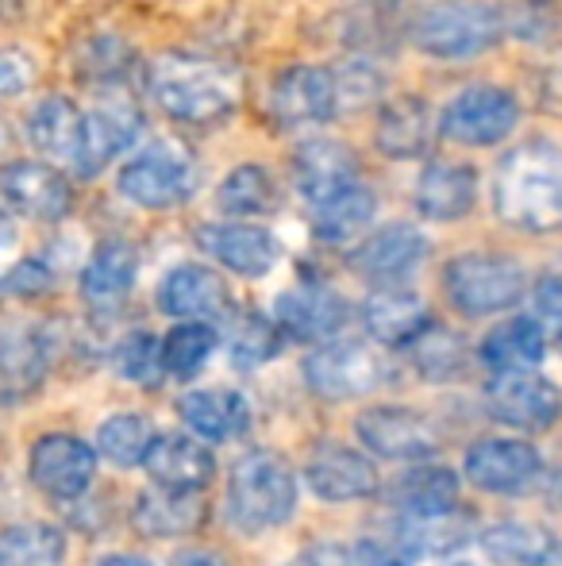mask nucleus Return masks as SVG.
<instances>
[{"label":"nucleus","mask_w":562,"mask_h":566,"mask_svg":"<svg viewBox=\"0 0 562 566\" xmlns=\"http://www.w3.org/2000/svg\"><path fill=\"white\" fill-rule=\"evenodd\" d=\"M409 358L424 381H455L466 370V343L443 324H427L421 336L409 343Z\"/></svg>","instance_id":"37"},{"label":"nucleus","mask_w":562,"mask_h":566,"mask_svg":"<svg viewBox=\"0 0 562 566\" xmlns=\"http://www.w3.org/2000/svg\"><path fill=\"white\" fill-rule=\"evenodd\" d=\"M354 432L367 443V451L382 454V459H393V462L427 459V454L439 448L435 424L421 409H409V405H374V409L359 412Z\"/></svg>","instance_id":"12"},{"label":"nucleus","mask_w":562,"mask_h":566,"mask_svg":"<svg viewBox=\"0 0 562 566\" xmlns=\"http://www.w3.org/2000/svg\"><path fill=\"white\" fill-rule=\"evenodd\" d=\"M305 482L328 505H347V501H362L378 493V470L362 451L347 448L339 440H324L308 451L305 462Z\"/></svg>","instance_id":"14"},{"label":"nucleus","mask_w":562,"mask_h":566,"mask_svg":"<svg viewBox=\"0 0 562 566\" xmlns=\"http://www.w3.org/2000/svg\"><path fill=\"white\" fill-rule=\"evenodd\" d=\"M35 77V66L23 51H0V101L20 97Z\"/></svg>","instance_id":"45"},{"label":"nucleus","mask_w":562,"mask_h":566,"mask_svg":"<svg viewBox=\"0 0 562 566\" xmlns=\"http://www.w3.org/2000/svg\"><path fill=\"white\" fill-rule=\"evenodd\" d=\"M28 139L39 155L54 158V163L77 166L82 158V139H85V116L77 113L74 101L66 97H46L28 113Z\"/></svg>","instance_id":"29"},{"label":"nucleus","mask_w":562,"mask_h":566,"mask_svg":"<svg viewBox=\"0 0 562 566\" xmlns=\"http://www.w3.org/2000/svg\"><path fill=\"white\" fill-rule=\"evenodd\" d=\"M520 124V105L501 85H470L439 116V132L466 147H497Z\"/></svg>","instance_id":"8"},{"label":"nucleus","mask_w":562,"mask_h":566,"mask_svg":"<svg viewBox=\"0 0 562 566\" xmlns=\"http://www.w3.org/2000/svg\"><path fill=\"white\" fill-rule=\"evenodd\" d=\"M536 321L543 332L562 336V274H548L536 282Z\"/></svg>","instance_id":"43"},{"label":"nucleus","mask_w":562,"mask_h":566,"mask_svg":"<svg viewBox=\"0 0 562 566\" xmlns=\"http://www.w3.org/2000/svg\"><path fill=\"white\" fill-rule=\"evenodd\" d=\"M142 467L155 478L158 490H173V493H197L216 478L212 451L201 440L181 432H158L155 448H150Z\"/></svg>","instance_id":"21"},{"label":"nucleus","mask_w":562,"mask_h":566,"mask_svg":"<svg viewBox=\"0 0 562 566\" xmlns=\"http://www.w3.org/2000/svg\"><path fill=\"white\" fill-rule=\"evenodd\" d=\"M393 501L413 521L450 516L458 513V474L450 467H439V462H421L393 482Z\"/></svg>","instance_id":"30"},{"label":"nucleus","mask_w":562,"mask_h":566,"mask_svg":"<svg viewBox=\"0 0 562 566\" xmlns=\"http://www.w3.org/2000/svg\"><path fill=\"white\" fill-rule=\"evenodd\" d=\"M12 239H15V228H12V220H8L4 212H0V254H4L8 247H12Z\"/></svg>","instance_id":"47"},{"label":"nucleus","mask_w":562,"mask_h":566,"mask_svg":"<svg viewBox=\"0 0 562 566\" xmlns=\"http://www.w3.org/2000/svg\"><path fill=\"white\" fill-rule=\"evenodd\" d=\"M466 482L486 493H528L543 474L540 451L528 440H478L466 451Z\"/></svg>","instance_id":"15"},{"label":"nucleus","mask_w":562,"mask_h":566,"mask_svg":"<svg viewBox=\"0 0 562 566\" xmlns=\"http://www.w3.org/2000/svg\"><path fill=\"white\" fill-rule=\"evenodd\" d=\"M8 147V127H4V119H0V150Z\"/></svg>","instance_id":"49"},{"label":"nucleus","mask_w":562,"mask_h":566,"mask_svg":"<svg viewBox=\"0 0 562 566\" xmlns=\"http://www.w3.org/2000/svg\"><path fill=\"white\" fill-rule=\"evenodd\" d=\"M489 417L517 432H548L562 417V389L536 370L494 374L486 386Z\"/></svg>","instance_id":"9"},{"label":"nucleus","mask_w":562,"mask_h":566,"mask_svg":"<svg viewBox=\"0 0 562 566\" xmlns=\"http://www.w3.org/2000/svg\"><path fill=\"white\" fill-rule=\"evenodd\" d=\"M150 101L178 124H216L240 105V74L224 62L162 54L147 66Z\"/></svg>","instance_id":"2"},{"label":"nucleus","mask_w":562,"mask_h":566,"mask_svg":"<svg viewBox=\"0 0 562 566\" xmlns=\"http://www.w3.org/2000/svg\"><path fill=\"white\" fill-rule=\"evenodd\" d=\"M435 113L424 97H393L382 105L378 113V127H374V143L385 158H424L435 143Z\"/></svg>","instance_id":"23"},{"label":"nucleus","mask_w":562,"mask_h":566,"mask_svg":"<svg viewBox=\"0 0 562 566\" xmlns=\"http://www.w3.org/2000/svg\"><path fill=\"white\" fill-rule=\"evenodd\" d=\"M173 566H227L220 555H209V552H189V555H178Z\"/></svg>","instance_id":"46"},{"label":"nucleus","mask_w":562,"mask_h":566,"mask_svg":"<svg viewBox=\"0 0 562 566\" xmlns=\"http://www.w3.org/2000/svg\"><path fill=\"white\" fill-rule=\"evenodd\" d=\"M158 308L181 324H209L232 308V293L216 270L181 262L158 285Z\"/></svg>","instance_id":"19"},{"label":"nucleus","mask_w":562,"mask_h":566,"mask_svg":"<svg viewBox=\"0 0 562 566\" xmlns=\"http://www.w3.org/2000/svg\"><path fill=\"white\" fill-rule=\"evenodd\" d=\"M274 324L293 343H331V336L347 324V301L324 282H300L278 293Z\"/></svg>","instance_id":"16"},{"label":"nucleus","mask_w":562,"mask_h":566,"mask_svg":"<svg viewBox=\"0 0 562 566\" xmlns=\"http://www.w3.org/2000/svg\"><path fill=\"white\" fill-rule=\"evenodd\" d=\"M481 363L494 374H517L536 370L548 355V332L540 328L536 316H512V321L497 324L478 347Z\"/></svg>","instance_id":"31"},{"label":"nucleus","mask_w":562,"mask_h":566,"mask_svg":"<svg viewBox=\"0 0 562 566\" xmlns=\"http://www.w3.org/2000/svg\"><path fill=\"white\" fill-rule=\"evenodd\" d=\"M142 132V116L128 101H105L85 116V139H82V158H77L74 174L77 178H97L116 155L131 147Z\"/></svg>","instance_id":"22"},{"label":"nucleus","mask_w":562,"mask_h":566,"mask_svg":"<svg viewBox=\"0 0 562 566\" xmlns=\"http://www.w3.org/2000/svg\"><path fill=\"white\" fill-rule=\"evenodd\" d=\"M0 290L8 293H23V297H35V293L51 290V270H46V262H20V266H12L4 277H0Z\"/></svg>","instance_id":"44"},{"label":"nucleus","mask_w":562,"mask_h":566,"mask_svg":"<svg viewBox=\"0 0 562 566\" xmlns=\"http://www.w3.org/2000/svg\"><path fill=\"white\" fill-rule=\"evenodd\" d=\"M305 381L320 397L331 401H351V397H367L374 389L393 381V363L382 347L362 339H331L320 343L312 355L305 358Z\"/></svg>","instance_id":"7"},{"label":"nucleus","mask_w":562,"mask_h":566,"mask_svg":"<svg viewBox=\"0 0 562 566\" xmlns=\"http://www.w3.org/2000/svg\"><path fill=\"white\" fill-rule=\"evenodd\" d=\"M116 370L124 381L136 386H155L162 381V339H155L150 332H136L116 347Z\"/></svg>","instance_id":"41"},{"label":"nucleus","mask_w":562,"mask_h":566,"mask_svg":"<svg viewBox=\"0 0 562 566\" xmlns=\"http://www.w3.org/2000/svg\"><path fill=\"white\" fill-rule=\"evenodd\" d=\"M339 113L336 74L328 66H289L274 77L271 90V119L285 132L328 124Z\"/></svg>","instance_id":"11"},{"label":"nucleus","mask_w":562,"mask_h":566,"mask_svg":"<svg viewBox=\"0 0 562 566\" xmlns=\"http://www.w3.org/2000/svg\"><path fill=\"white\" fill-rule=\"evenodd\" d=\"M293 186L312 209H320L331 197L362 186L359 158H354L351 147H343L336 139H308L293 155Z\"/></svg>","instance_id":"18"},{"label":"nucleus","mask_w":562,"mask_h":566,"mask_svg":"<svg viewBox=\"0 0 562 566\" xmlns=\"http://www.w3.org/2000/svg\"><path fill=\"white\" fill-rule=\"evenodd\" d=\"M450 566H466V563H450Z\"/></svg>","instance_id":"50"},{"label":"nucleus","mask_w":562,"mask_h":566,"mask_svg":"<svg viewBox=\"0 0 562 566\" xmlns=\"http://www.w3.org/2000/svg\"><path fill=\"white\" fill-rule=\"evenodd\" d=\"M197 247L240 277H266L282 259L278 239L258 224H201Z\"/></svg>","instance_id":"20"},{"label":"nucleus","mask_w":562,"mask_h":566,"mask_svg":"<svg viewBox=\"0 0 562 566\" xmlns=\"http://www.w3.org/2000/svg\"><path fill=\"white\" fill-rule=\"evenodd\" d=\"M216 328L212 324H178L162 336V370L173 374V378H193L204 363L216 350Z\"/></svg>","instance_id":"39"},{"label":"nucleus","mask_w":562,"mask_h":566,"mask_svg":"<svg viewBox=\"0 0 562 566\" xmlns=\"http://www.w3.org/2000/svg\"><path fill=\"white\" fill-rule=\"evenodd\" d=\"M0 197H4L8 209H15L28 220H39V224H59L74 209L70 181L54 166L28 163V158L0 166Z\"/></svg>","instance_id":"13"},{"label":"nucleus","mask_w":562,"mask_h":566,"mask_svg":"<svg viewBox=\"0 0 562 566\" xmlns=\"http://www.w3.org/2000/svg\"><path fill=\"white\" fill-rule=\"evenodd\" d=\"M374 209H378V197L370 193L367 186H354V189H347V193L331 197L320 209H312V235L331 247L351 243V239H359L362 231L370 228Z\"/></svg>","instance_id":"35"},{"label":"nucleus","mask_w":562,"mask_h":566,"mask_svg":"<svg viewBox=\"0 0 562 566\" xmlns=\"http://www.w3.org/2000/svg\"><path fill=\"white\" fill-rule=\"evenodd\" d=\"M362 321L382 347H409L432 324V316H427L424 301L413 290L393 285V290L370 293L367 305H362Z\"/></svg>","instance_id":"27"},{"label":"nucleus","mask_w":562,"mask_h":566,"mask_svg":"<svg viewBox=\"0 0 562 566\" xmlns=\"http://www.w3.org/2000/svg\"><path fill=\"white\" fill-rule=\"evenodd\" d=\"M139 277V251L128 239H105L82 270V297L93 308H116L131 297Z\"/></svg>","instance_id":"25"},{"label":"nucleus","mask_w":562,"mask_h":566,"mask_svg":"<svg viewBox=\"0 0 562 566\" xmlns=\"http://www.w3.org/2000/svg\"><path fill=\"white\" fill-rule=\"evenodd\" d=\"M178 417L201 440L227 443L251 428V409L235 389H193L178 401Z\"/></svg>","instance_id":"26"},{"label":"nucleus","mask_w":562,"mask_h":566,"mask_svg":"<svg viewBox=\"0 0 562 566\" xmlns=\"http://www.w3.org/2000/svg\"><path fill=\"white\" fill-rule=\"evenodd\" d=\"M204 501L197 493H173V490H147L136 497L131 524L150 539H178L189 536L204 524Z\"/></svg>","instance_id":"32"},{"label":"nucleus","mask_w":562,"mask_h":566,"mask_svg":"<svg viewBox=\"0 0 562 566\" xmlns=\"http://www.w3.org/2000/svg\"><path fill=\"white\" fill-rule=\"evenodd\" d=\"M443 290H447V301L455 305V313L478 321V316H494L517 305L528 290V274L509 254L470 251L455 254L447 262Z\"/></svg>","instance_id":"5"},{"label":"nucleus","mask_w":562,"mask_h":566,"mask_svg":"<svg viewBox=\"0 0 562 566\" xmlns=\"http://www.w3.org/2000/svg\"><path fill=\"white\" fill-rule=\"evenodd\" d=\"M197 181H201L197 158L189 155L181 143L158 139L124 163L116 186H120V193L128 197L131 205H139V209L166 212V209L185 205L189 197L197 193Z\"/></svg>","instance_id":"6"},{"label":"nucleus","mask_w":562,"mask_h":566,"mask_svg":"<svg viewBox=\"0 0 562 566\" xmlns=\"http://www.w3.org/2000/svg\"><path fill=\"white\" fill-rule=\"evenodd\" d=\"M46 343L31 328L0 332V405H20L43 386Z\"/></svg>","instance_id":"28"},{"label":"nucleus","mask_w":562,"mask_h":566,"mask_svg":"<svg viewBox=\"0 0 562 566\" xmlns=\"http://www.w3.org/2000/svg\"><path fill=\"white\" fill-rule=\"evenodd\" d=\"M494 212L517 231H562V150L548 139L512 147L494 178Z\"/></svg>","instance_id":"1"},{"label":"nucleus","mask_w":562,"mask_h":566,"mask_svg":"<svg viewBox=\"0 0 562 566\" xmlns=\"http://www.w3.org/2000/svg\"><path fill=\"white\" fill-rule=\"evenodd\" d=\"M478 201V170L466 163H447L435 158L424 166L421 181H416V209L421 217L435 220V224H450L463 220Z\"/></svg>","instance_id":"24"},{"label":"nucleus","mask_w":562,"mask_h":566,"mask_svg":"<svg viewBox=\"0 0 562 566\" xmlns=\"http://www.w3.org/2000/svg\"><path fill=\"white\" fill-rule=\"evenodd\" d=\"M128 62H131V51L124 43H116L113 35H97L89 43V51L77 54V66H82L85 82H116Z\"/></svg>","instance_id":"42"},{"label":"nucleus","mask_w":562,"mask_h":566,"mask_svg":"<svg viewBox=\"0 0 562 566\" xmlns=\"http://www.w3.org/2000/svg\"><path fill=\"white\" fill-rule=\"evenodd\" d=\"M297 513V478L278 451H251L227 478V516L243 536L282 528Z\"/></svg>","instance_id":"3"},{"label":"nucleus","mask_w":562,"mask_h":566,"mask_svg":"<svg viewBox=\"0 0 562 566\" xmlns=\"http://www.w3.org/2000/svg\"><path fill=\"white\" fill-rule=\"evenodd\" d=\"M155 428L139 412H116L97 428V454H105L113 467H142L155 448Z\"/></svg>","instance_id":"38"},{"label":"nucleus","mask_w":562,"mask_h":566,"mask_svg":"<svg viewBox=\"0 0 562 566\" xmlns=\"http://www.w3.org/2000/svg\"><path fill=\"white\" fill-rule=\"evenodd\" d=\"M28 478L51 501H77L97 478V451L70 432H51L31 448Z\"/></svg>","instance_id":"10"},{"label":"nucleus","mask_w":562,"mask_h":566,"mask_svg":"<svg viewBox=\"0 0 562 566\" xmlns=\"http://www.w3.org/2000/svg\"><path fill=\"white\" fill-rule=\"evenodd\" d=\"M97 566H150V563L136 559V555H108V559H100Z\"/></svg>","instance_id":"48"},{"label":"nucleus","mask_w":562,"mask_h":566,"mask_svg":"<svg viewBox=\"0 0 562 566\" xmlns=\"http://www.w3.org/2000/svg\"><path fill=\"white\" fill-rule=\"evenodd\" d=\"M486 559L505 566H548L562 552L555 532L532 521H497L478 536Z\"/></svg>","instance_id":"33"},{"label":"nucleus","mask_w":562,"mask_h":566,"mask_svg":"<svg viewBox=\"0 0 562 566\" xmlns=\"http://www.w3.org/2000/svg\"><path fill=\"white\" fill-rule=\"evenodd\" d=\"M285 336L278 332V324L263 313H243L240 321L232 324V336H227V350H232V363L251 370V366L271 363L282 350Z\"/></svg>","instance_id":"40"},{"label":"nucleus","mask_w":562,"mask_h":566,"mask_svg":"<svg viewBox=\"0 0 562 566\" xmlns=\"http://www.w3.org/2000/svg\"><path fill=\"white\" fill-rule=\"evenodd\" d=\"M424 259H427L424 231L397 220V224H385L374 235L362 239V247L351 254V266L354 274L374 282L378 290H393V285H405V277H413Z\"/></svg>","instance_id":"17"},{"label":"nucleus","mask_w":562,"mask_h":566,"mask_svg":"<svg viewBox=\"0 0 562 566\" xmlns=\"http://www.w3.org/2000/svg\"><path fill=\"white\" fill-rule=\"evenodd\" d=\"M216 205L227 217H271L282 205V189L266 166H235L216 189Z\"/></svg>","instance_id":"34"},{"label":"nucleus","mask_w":562,"mask_h":566,"mask_svg":"<svg viewBox=\"0 0 562 566\" xmlns=\"http://www.w3.org/2000/svg\"><path fill=\"white\" fill-rule=\"evenodd\" d=\"M66 536L54 524H12L0 532V566H62Z\"/></svg>","instance_id":"36"},{"label":"nucleus","mask_w":562,"mask_h":566,"mask_svg":"<svg viewBox=\"0 0 562 566\" xmlns=\"http://www.w3.org/2000/svg\"><path fill=\"white\" fill-rule=\"evenodd\" d=\"M505 20L494 4L481 0H435L416 15L413 39L427 59L466 62L486 54L501 39Z\"/></svg>","instance_id":"4"}]
</instances>
